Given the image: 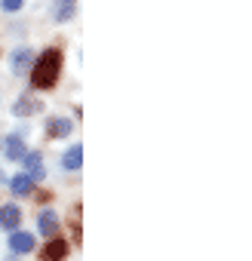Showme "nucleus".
<instances>
[{
  "mask_svg": "<svg viewBox=\"0 0 252 261\" xmlns=\"http://www.w3.org/2000/svg\"><path fill=\"white\" fill-rule=\"evenodd\" d=\"M37 227H40V233H43L46 240H53V237L59 233V218H56L53 212H40V218H37Z\"/></svg>",
  "mask_w": 252,
  "mask_h": 261,
  "instance_id": "10",
  "label": "nucleus"
},
{
  "mask_svg": "<svg viewBox=\"0 0 252 261\" xmlns=\"http://www.w3.org/2000/svg\"><path fill=\"white\" fill-rule=\"evenodd\" d=\"M25 0H0V10H7V13H19L22 10Z\"/></svg>",
  "mask_w": 252,
  "mask_h": 261,
  "instance_id": "14",
  "label": "nucleus"
},
{
  "mask_svg": "<svg viewBox=\"0 0 252 261\" xmlns=\"http://www.w3.org/2000/svg\"><path fill=\"white\" fill-rule=\"evenodd\" d=\"M4 154H7V160H22V157H25V142H22V136H10V139L4 142Z\"/></svg>",
  "mask_w": 252,
  "mask_h": 261,
  "instance_id": "9",
  "label": "nucleus"
},
{
  "mask_svg": "<svg viewBox=\"0 0 252 261\" xmlns=\"http://www.w3.org/2000/svg\"><path fill=\"white\" fill-rule=\"evenodd\" d=\"M13 194H16V197H28V194H34V181H31L25 172L16 175V178H13Z\"/></svg>",
  "mask_w": 252,
  "mask_h": 261,
  "instance_id": "13",
  "label": "nucleus"
},
{
  "mask_svg": "<svg viewBox=\"0 0 252 261\" xmlns=\"http://www.w3.org/2000/svg\"><path fill=\"white\" fill-rule=\"evenodd\" d=\"M65 255H68V243H65L62 237H53V240L46 243L40 261H65Z\"/></svg>",
  "mask_w": 252,
  "mask_h": 261,
  "instance_id": "4",
  "label": "nucleus"
},
{
  "mask_svg": "<svg viewBox=\"0 0 252 261\" xmlns=\"http://www.w3.org/2000/svg\"><path fill=\"white\" fill-rule=\"evenodd\" d=\"M10 249H13L16 255H25V252L34 249V237H31L28 230H13V233H10Z\"/></svg>",
  "mask_w": 252,
  "mask_h": 261,
  "instance_id": "5",
  "label": "nucleus"
},
{
  "mask_svg": "<svg viewBox=\"0 0 252 261\" xmlns=\"http://www.w3.org/2000/svg\"><path fill=\"white\" fill-rule=\"evenodd\" d=\"M10 68H13L16 77H22L25 71H31V68H34V49H31V46H19V49L10 56Z\"/></svg>",
  "mask_w": 252,
  "mask_h": 261,
  "instance_id": "2",
  "label": "nucleus"
},
{
  "mask_svg": "<svg viewBox=\"0 0 252 261\" xmlns=\"http://www.w3.org/2000/svg\"><path fill=\"white\" fill-rule=\"evenodd\" d=\"M37 111H40V101L37 98H19L13 105V114L16 117H28V114H37Z\"/></svg>",
  "mask_w": 252,
  "mask_h": 261,
  "instance_id": "12",
  "label": "nucleus"
},
{
  "mask_svg": "<svg viewBox=\"0 0 252 261\" xmlns=\"http://www.w3.org/2000/svg\"><path fill=\"white\" fill-rule=\"evenodd\" d=\"M59 74H62V53L59 49H46L40 59H34L31 86L34 89H53L59 83Z\"/></svg>",
  "mask_w": 252,
  "mask_h": 261,
  "instance_id": "1",
  "label": "nucleus"
},
{
  "mask_svg": "<svg viewBox=\"0 0 252 261\" xmlns=\"http://www.w3.org/2000/svg\"><path fill=\"white\" fill-rule=\"evenodd\" d=\"M22 166H25V175H28L31 181H40V178H43V157H40L37 151H25Z\"/></svg>",
  "mask_w": 252,
  "mask_h": 261,
  "instance_id": "3",
  "label": "nucleus"
},
{
  "mask_svg": "<svg viewBox=\"0 0 252 261\" xmlns=\"http://www.w3.org/2000/svg\"><path fill=\"white\" fill-rule=\"evenodd\" d=\"M68 133H71V120H65V117H53L46 123V136H53V139H65Z\"/></svg>",
  "mask_w": 252,
  "mask_h": 261,
  "instance_id": "11",
  "label": "nucleus"
},
{
  "mask_svg": "<svg viewBox=\"0 0 252 261\" xmlns=\"http://www.w3.org/2000/svg\"><path fill=\"white\" fill-rule=\"evenodd\" d=\"M80 166H83V145H71V148L65 151V157H62V169L77 172Z\"/></svg>",
  "mask_w": 252,
  "mask_h": 261,
  "instance_id": "7",
  "label": "nucleus"
},
{
  "mask_svg": "<svg viewBox=\"0 0 252 261\" xmlns=\"http://www.w3.org/2000/svg\"><path fill=\"white\" fill-rule=\"evenodd\" d=\"M77 13V0H53V19L56 22H68Z\"/></svg>",
  "mask_w": 252,
  "mask_h": 261,
  "instance_id": "8",
  "label": "nucleus"
},
{
  "mask_svg": "<svg viewBox=\"0 0 252 261\" xmlns=\"http://www.w3.org/2000/svg\"><path fill=\"white\" fill-rule=\"evenodd\" d=\"M0 181H4V169H0Z\"/></svg>",
  "mask_w": 252,
  "mask_h": 261,
  "instance_id": "15",
  "label": "nucleus"
},
{
  "mask_svg": "<svg viewBox=\"0 0 252 261\" xmlns=\"http://www.w3.org/2000/svg\"><path fill=\"white\" fill-rule=\"evenodd\" d=\"M19 221H22V212H19V206H13V203L0 206V227L16 230V227H19Z\"/></svg>",
  "mask_w": 252,
  "mask_h": 261,
  "instance_id": "6",
  "label": "nucleus"
}]
</instances>
